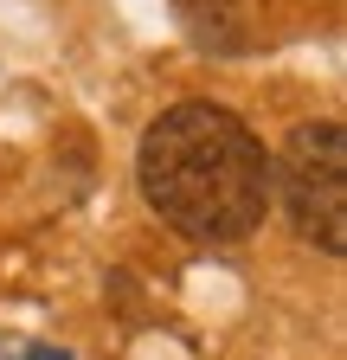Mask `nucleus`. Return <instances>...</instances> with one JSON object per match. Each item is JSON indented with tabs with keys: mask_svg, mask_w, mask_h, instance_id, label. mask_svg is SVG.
<instances>
[{
	"mask_svg": "<svg viewBox=\"0 0 347 360\" xmlns=\"http://www.w3.org/2000/svg\"><path fill=\"white\" fill-rule=\"evenodd\" d=\"M270 200L315 251L347 257V129L334 116L296 122L283 155L270 161Z\"/></svg>",
	"mask_w": 347,
	"mask_h": 360,
	"instance_id": "nucleus-2",
	"label": "nucleus"
},
{
	"mask_svg": "<svg viewBox=\"0 0 347 360\" xmlns=\"http://www.w3.org/2000/svg\"><path fill=\"white\" fill-rule=\"evenodd\" d=\"M142 200L187 245H244L270 219V155L225 103H174L142 129Z\"/></svg>",
	"mask_w": 347,
	"mask_h": 360,
	"instance_id": "nucleus-1",
	"label": "nucleus"
},
{
	"mask_svg": "<svg viewBox=\"0 0 347 360\" xmlns=\"http://www.w3.org/2000/svg\"><path fill=\"white\" fill-rule=\"evenodd\" d=\"M13 360H71L65 347H26V354H13Z\"/></svg>",
	"mask_w": 347,
	"mask_h": 360,
	"instance_id": "nucleus-4",
	"label": "nucleus"
},
{
	"mask_svg": "<svg viewBox=\"0 0 347 360\" xmlns=\"http://www.w3.org/2000/svg\"><path fill=\"white\" fill-rule=\"evenodd\" d=\"M181 13H187V26H193L199 45H219V52H225L219 26H232V0H181Z\"/></svg>",
	"mask_w": 347,
	"mask_h": 360,
	"instance_id": "nucleus-3",
	"label": "nucleus"
}]
</instances>
